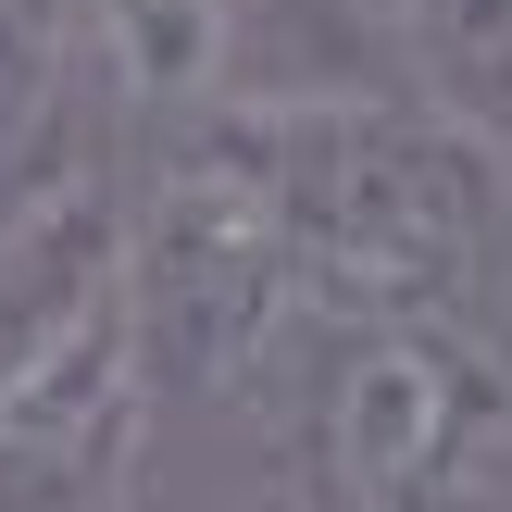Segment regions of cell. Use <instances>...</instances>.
Segmentation results:
<instances>
[{"mask_svg":"<svg viewBox=\"0 0 512 512\" xmlns=\"http://www.w3.org/2000/svg\"><path fill=\"white\" fill-rule=\"evenodd\" d=\"M388 38L413 75V113L512 163V0H388Z\"/></svg>","mask_w":512,"mask_h":512,"instance_id":"6","label":"cell"},{"mask_svg":"<svg viewBox=\"0 0 512 512\" xmlns=\"http://www.w3.org/2000/svg\"><path fill=\"white\" fill-rule=\"evenodd\" d=\"M313 512H463L512 450V350L475 313H300L238 388Z\"/></svg>","mask_w":512,"mask_h":512,"instance_id":"2","label":"cell"},{"mask_svg":"<svg viewBox=\"0 0 512 512\" xmlns=\"http://www.w3.org/2000/svg\"><path fill=\"white\" fill-rule=\"evenodd\" d=\"M100 100H113V63H100L88 0H0V225L100 163Z\"/></svg>","mask_w":512,"mask_h":512,"instance_id":"5","label":"cell"},{"mask_svg":"<svg viewBox=\"0 0 512 512\" xmlns=\"http://www.w3.org/2000/svg\"><path fill=\"white\" fill-rule=\"evenodd\" d=\"M150 363H138V325L88 313L38 375L0 388V512H138L150 475Z\"/></svg>","mask_w":512,"mask_h":512,"instance_id":"4","label":"cell"},{"mask_svg":"<svg viewBox=\"0 0 512 512\" xmlns=\"http://www.w3.org/2000/svg\"><path fill=\"white\" fill-rule=\"evenodd\" d=\"M288 225L313 313H488L512 250V163L388 88H225L200 100Z\"/></svg>","mask_w":512,"mask_h":512,"instance_id":"1","label":"cell"},{"mask_svg":"<svg viewBox=\"0 0 512 512\" xmlns=\"http://www.w3.org/2000/svg\"><path fill=\"white\" fill-rule=\"evenodd\" d=\"M300 313L313 300L275 200L200 113H175L150 175H125V325H138L150 400H238Z\"/></svg>","mask_w":512,"mask_h":512,"instance_id":"3","label":"cell"},{"mask_svg":"<svg viewBox=\"0 0 512 512\" xmlns=\"http://www.w3.org/2000/svg\"><path fill=\"white\" fill-rule=\"evenodd\" d=\"M88 25L113 63V100L150 125L238 88V0H88Z\"/></svg>","mask_w":512,"mask_h":512,"instance_id":"7","label":"cell"}]
</instances>
